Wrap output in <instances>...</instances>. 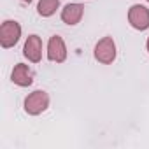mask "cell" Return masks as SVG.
<instances>
[{"instance_id": "obj_1", "label": "cell", "mask_w": 149, "mask_h": 149, "mask_svg": "<svg viewBox=\"0 0 149 149\" xmlns=\"http://www.w3.org/2000/svg\"><path fill=\"white\" fill-rule=\"evenodd\" d=\"M49 107V95L44 90H35L25 98V112L30 116H39Z\"/></svg>"}, {"instance_id": "obj_2", "label": "cell", "mask_w": 149, "mask_h": 149, "mask_svg": "<svg viewBox=\"0 0 149 149\" xmlns=\"http://www.w3.org/2000/svg\"><path fill=\"white\" fill-rule=\"evenodd\" d=\"M21 37V25L14 19H7L0 26V44L4 49L14 47Z\"/></svg>"}, {"instance_id": "obj_3", "label": "cell", "mask_w": 149, "mask_h": 149, "mask_svg": "<svg viewBox=\"0 0 149 149\" xmlns=\"http://www.w3.org/2000/svg\"><path fill=\"white\" fill-rule=\"evenodd\" d=\"M93 54H95V60H97V61H100V63H104V65H111V63L116 60V56H118L114 39H112V37H104V39H100V40L97 42V46H95Z\"/></svg>"}, {"instance_id": "obj_4", "label": "cell", "mask_w": 149, "mask_h": 149, "mask_svg": "<svg viewBox=\"0 0 149 149\" xmlns=\"http://www.w3.org/2000/svg\"><path fill=\"white\" fill-rule=\"evenodd\" d=\"M128 23L135 28V30H147L149 28V9L146 6L135 4L128 9Z\"/></svg>"}, {"instance_id": "obj_5", "label": "cell", "mask_w": 149, "mask_h": 149, "mask_svg": "<svg viewBox=\"0 0 149 149\" xmlns=\"http://www.w3.org/2000/svg\"><path fill=\"white\" fill-rule=\"evenodd\" d=\"M47 60L54 63H63L67 60V46L60 35H53L47 42Z\"/></svg>"}, {"instance_id": "obj_6", "label": "cell", "mask_w": 149, "mask_h": 149, "mask_svg": "<svg viewBox=\"0 0 149 149\" xmlns=\"http://www.w3.org/2000/svg\"><path fill=\"white\" fill-rule=\"evenodd\" d=\"M23 54L32 63L40 61V58H42V40H40L39 35H35V33L28 35V39L25 40V46H23Z\"/></svg>"}, {"instance_id": "obj_7", "label": "cell", "mask_w": 149, "mask_h": 149, "mask_svg": "<svg viewBox=\"0 0 149 149\" xmlns=\"http://www.w3.org/2000/svg\"><path fill=\"white\" fill-rule=\"evenodd\" d=\"M11 79L16 86L19 88H28L32 83H33V74L30 70L28 65L25 63H18L14 68H13V74H11Z\"/></svg>"}, {"instance_id": "obj_8", "label": "cell", "mask_w": 149, "mask_h": 149, "mask_svg": "<svg viewBox=\"0 0 149 149\" xmlns=\"http://www.w3.org/2000/svg\"><path fill=\"white\" fill-rule=\"evenodd\" d=\"M84 16V6L81 4H67L61 9V21L68 26L77 25Z\"/></svg>"}, {"instance_id": "obj_9", "label": "cell", "mask_w": 149, "mask_h": 149, "mask_svg": "<svg viewBox=\"0 0 149 149\" xmlns=\"http://www.w3.org/2000/svg\"><path fill=\"white\" fill-rule=\"evenodd\" d=\"M60 9V0H39L37 13L42 18H51Z\"/></svg>"}, {"instance_id": "obj_10", "label": "cell", "mask_w": 149, "mask_h": 149, "mask_svg": "<svg viewBox=\"0 0 149 149\" xmlns=\"http://www.w3.org/2000/svg\"><path fill=\"white\" fill-rule=\"evenodd\" d=\"M146 47H147V53H149V37H147V42H146Z\"/></svg>"}, {"instance_id": "obj_11", "label": "cell", "mask_w": 149, "mask_h": 149, "mask_svg": "<svg viewBox=\"0 0 149 149\" xmlns=\"http://www.w3.org/2000/svg\"><path fill=\"white\" fill-rule=\"evenodd\" d=\"M19 2H25V4H30V2H32V0H19Z\"/></svg>"}, {"instance_id": "obj_12", "label": "cell", "mask_w": 149, "mask_h": 149, "mask_svg": "<svg viewBox=\"0 0 149 149\" xmlns=\"http://www.w3.org/2000/svg\"><path fill=\"white\" fill-rule=\"evenodd\" d=\"M147 2H149V0H147Z\"/></svg>"}]
</instances>
